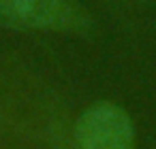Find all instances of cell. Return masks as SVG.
<instances>
[{
    "mask_svg": "<svg viewBox=\"0 0 156 149\" xmlns=\"http://www.w3.org/2000/svg\"><path fill=\"white\" fill-rule=\"evenodd\" d=\"M77 149H135L137 128L130 113L115 100L98 98L71 119Z\"/></svg>",
    "mask_w": 156,
    "mask_h": 149,
    "instance_id": "obj_2",
    "label": "cell"
},
{
    "mask_svg": "<svg viewBox=\"0 0 156 149\" xmlns=\"http://www.w3.org/2000/svg\"><path fill=\"white\" fill-rule=\"evenodd\" d=\"M0 132L2 134H15L22 138H30V141H41L43 143V132H37L30 124H26L24 119H20L17 115L0 109Z\"/></svg>",
    "mask_w": 156,
    "mask_h": 149,
    "instance_id": "obj_5",
    "label": "cell"
},
{
    "mask_svg": "<svg viewBox=\"0 0 156 149\" xmlns=\"http://www.w3.org/2000/svg\"><path fill=\"white\" fill-rule=\"evenodd\" d=\"M0 24L17 32H45L92 41L98 24L81 0H0Z\"/></svg>",
    "mask_w": 156,
    "mask_h": 149,
    "instance_id": "obj_1",
    "label": "cell"
},
{
    "mask_svg": "<svg viewBox=\"0 0 156 149\" xmlns=\"http://www.w3.org/2000/svg\"><path fill=\"white\" fill-rule=\"evenodd\" d=\"M94 2L101 5L118 22H130L147 7L150 0H94Z\"/></svg>",
    "mask_w": 156,
    "mask_h": 149,
    "instance_id": "obj_4",
    "label": "cell"
},
{
    "mask_svg": "<svg viewBox=\"0 0 156 149\" xmlns=\"http://www.w3.org/2000/svg\"><path fill=\"white\" fill-rule=\"evenodd\" d=\"M47 107H45V128L43 132V143L49 145V149H77L73 136H71V119L66 115V111H62L58 107V102H54V94H49L47 98Z\"/></svg>",
    "mask_w": 156,
    "mask_h": 149,
    "instance_id": "obj_3",
    "label": "cell"
}]
</instances>
